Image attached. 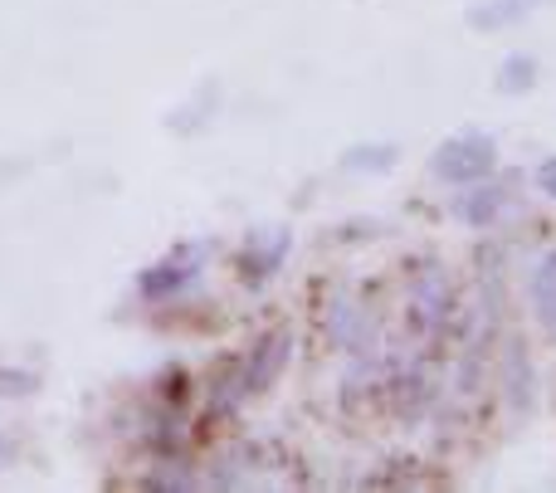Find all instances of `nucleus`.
I'll list each match as a JSON object with an SVG mask.
<instances>
[{"label":"nucleus","instance_id":"f257e3e1","mask_svg":"<svg viewBox=\"0 0 556 493\" xmlns=\"http://www.w3.org/2000/svg\"><path fill=\"white\" fill-rule=\"evenodd\" d=\"M489 172H493V137L483 132H454L434 152V176H444V181H479Z\"/></svg>","mask_w":556,"mask_h":493},{"label":"nucleus","instance_id":"f03ea898","mask_svg":"<svg viewBox=\"0 0 556 493\" xmlns=\"http://www.w3.org/2000/svg\"><path fill=\"white\" fill-rule=\"evenodd\" d=\"M454 215L469 225H489L498 215V191H473V195H459L454 201Z\"/></svg>","mask_w":556,"mask_h":493},{"label":"nucleus","instance_id":"7ed1b4c3","mask_svg":"<svg viewBox=\"0 0 556 493\" xmlns=\"http://www.w3.org/2000/svg\"><path fill=\"white\" fill-rule=\"evenodd\" d=\"M538 5V0H489V5H479L473 10V25H508V20H518V15H528V10Z\"/></svg>","mask_w":556,"mask_h":493},{"label":"nucleus","instance_id":"20e7f679","mask_svg":"<svg viewBox=\"0 0 556 493\" xmlns=\"http://www.w3.org/2000/svg\"><path fill=\"white\" fill-rule=\"evenodd\" d=\"M532 74H538V64H532V59H522V54H513L508 64H503V93H518V88H528Z\"/></svg>","mask_w":556,"mask_h":493},{"label":"nucleus","instance_id":"39448f33","mask_svg":"<svg viewBox=\"0 0 556 493\" xmlns=\"http://www.w3.org/2000/svg\"><path fill=\"white\" fill-rule=\"evenodd\" d=\"M538 181H542V191H547V195H556V156H547V162H542Z\"/></svg>","mask_w":556,"mask_h":493}]
</instances>
